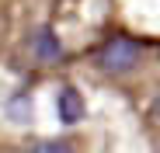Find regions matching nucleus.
I'll return each mask as SVG.
<instances>
[{"mask_svg": "<svg viewBox=\"0 0 160 153\" xmlns=\"http://www.w3.org/2000/svg\"><path fill=\"white\" fill-rule=\"evenodd\" d=\"M56 115H59L63 125H77L84 118V94L77 87H63L59 97H56Z\"/></svg>", "mask_w": 160, "mask_h": 153, "instance_id": "f03ea898", "label": "nucleus"}, {"mask_svg": "<svg viewBox=\"0 0 160 153\" xmlns=\"http://www.w3.org/2000/svg\"><path fill=\"white\" fill-rule=\"evenodd\" d=\"M139 56H143L139 42H132L125 35H115V38H108V42L98 49V63L108 70V73H129L132 66L139 63Z\"/></svg>", "mask_w": 160, "mask_h": 153, "instance_id": "f257e3e1", "label": "nucleus"}, {"mask_svg": "<svg viewBox=\"0 0 160 153\" xmlns=\"http://www.w3.org/2000/svg\"><path fill=\"white\" fill-rule=\"evenodd\" d=\"M153 115L160 118V94H157V101H153Z\"/></svg>", "mask_w": 160, "mask_h": 153, "instance_id": "423d86ee", "label": "nucleus"}, {"mask_svg": "<svg viewBox=\"0 0 160 153\" xmlns=\"http://www.w3.org/2000/svg\"><path fill=\"white\" fill-rule=\"evenodd\" d=\"M35 56L42 63H59L63 59V45H59L56 35H52V28H38L35 32Z\"/></svg>", "mask_w": 160, "mask_h": 153, "instance_id": "7ed1b4c3", "label": "nucleus"}, {"mask_svg": "<svg viewBox=\"0 0 160 153\" xmlns=\"http://www.w3.org/2000/svg\"><path fill=\"white\" fill-rule=\"evenodd\" d=\"M7 118H14V122H32V97H28V94H14L11 105H7Z\"/></svg>", "mask_w": 160, "mask_h": 153, "instance_id": "39448f33", "label": "nucleus"}, {"mask_svg": "<svg viewBox=\"0 0 160 153\" xmlns=\"http://www.w3.org/2000/svg\"><path fill=\"white\" fill-rule=\"evenodd\" d=\"M24 153H77V146H73L70 139L56 136V139H38V143H32Z\"/></svg>", "mask_w": 160, "mask_h": 153, "instance_id": "20e7f679", "label": "nucleus"}]
</instances>
